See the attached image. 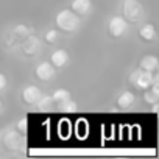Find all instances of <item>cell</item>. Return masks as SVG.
Segmentation results:
<instances>
[{
  "instance_id": "cell-1",
  "label": "cell",
  "mask_w": 159,
  "mask_h": 159,
  "mask_svg": "<svg viewBox=\"0 0 159 159\" xmlns=\"http://www.w3.org/2000/svg\"><path fill=\"white\" fill-rule=\"evenodd\" d=\"M56 24L64 31H75L80 27V17L72 10H61L56 16Z\"/></svg>"
},
{
  "instance_id": "cell-2",
  "label": "cell",
  "mask_w": 159,
  "mask_h": 159,
  "mask_svg": "<svg viewBox=\"0 0 159 159\" xmlns=\"http://www.w3.org/2000/svg\"><path fill=\"white\" fill-rule=\"evenodd\" d=\"M129 81H131L133 84H136V88L147 91V89L151 86V83H153V75H151V72L143 70V69L134 70V72L131 73V76H129Z\"/></svg>"
},
{
  "instance_id": "cell-3",
  "label": "cell",
  "mask_w": 159,
  "mask_h": 159,
  "mask_svg": "<svg viewBox=\"0 0 159 159\" xmlns=\"http://www.w3.org/2000/svg\"><path fill=\"white\" fill-rule=\"evenodd\" d=\"M128 30V22L120 17V16H114L111 20H109V33L116 38L125 34V31Z\"/></svg>"
},
{
  "instance_id": "cell-4",
  "label": "cell",
  "mask_w": 159,
  "mask_h": 159,
  "mask_svg": "<svg viewBox=\"0 0 159 159\" xmlns=\"http://www.w3.org/2000/svg\"><path fill=\"white\" fill-rule=\"evenodd\" d=\"M123 13L129 20L137 19L142 14V5L137 2V0H125L123 3Z\"/></svg>"
},
{
  "instance_id": "cell-5",
  "label": "cell",
  "mask_w": 159,
  "mask_h": 159,
  "mask_svg": "<svg viewBox=\"0 0 159 159\" xmlns=\"http://www.w3.org/2000/svg\"><path fill=\"white\" fill-rule=\"evenodd\" d=\"M55 67L53 64L50 62H41L38 67H36V75L39 80H42V81H48V80H52L55 76Z\"/></svg>"
},
{
  "instance_id": "cell-6",
  "label": "cell",
  "mask_w": 159,
  "mask_h": 159,
  "mask_svg": "<svg viewBox=\"0 0 159 159\" xmlns=\"http://www.w3.org/2000/svg\"><path fill=\"white\" fill-rule=\"evenodd\" d=\"M41 95H42V92H41V89L36 88V86H27V88L24 89V92H22V98H24L28 105H34V103L41 98Z\"/></svg>"
},
{
  "instance_id": "cell-7",
  "label": "cell",
  "mask_w": 159,
  "mask_h": 159,
  "mask_svg": "<svg viewBox=\"0 0 159 159\" xmlns=\"http://www.w3.org/2000/svg\"><path fill=\"white\" fill-rule=\"evenodd\" d=\"M5 145L10 148V150H17L22 147V136L17 133V131H8L5 134V139H3Z\"/></svg>"
},
{
  "instance_id": "cell-8",
  "label": "cell",
  "mask_w": 159,
  "mask_h": 159,
  "mask_svg": "<svg viewBox=\"0 0 159 159\" xmlns=\"http://www.w3.org/2000/svg\"><path fill=\"white\" fill-rule=\"evenodd\" d=\"M91 7H92V2L91 0H73L72 2V11L76 13V14H88L91 11Z\"/></svg>"
},
{
  "instance_id": "cell-9",
  "label": "cell",
  "mask_w": 159,
  "mask_h": 159,
  "mask_svg": "<svg viewBox=\"0 0 159 159\" xmlns=\"http://www.w3.org/2000/svg\"><path fill=\"white\" fill-rule=\"evenodd\" d=\"M52 64L53 66H56V67H62V66H66L67 64V61H69V53L66 52V50H55L53 53H52Z\"/></svg>"
},
{
  "instance_id": "cell-10",
  "label": "cell",
  "mask_w": 159,
  "mask_h": 159,
  "mask_svg": "<svg viewBox=\"0 0 159 159\" xmlns=\"http://www.w3.org/2000/svg\"><path fill=\"white\" fill-rule=\"evenodd\" d=\"M140 69L143 70H148V72H153L157 69V58L153 56V55H147L140 59Z\"/></svg>"
},
{
  "instance_id": "cell-11",
  "label": "cell",
  "mask_w": 159,
  "mask_h": 159,
  "mask_svg": "<svg viewBox=\"0 0 159 159\" xmlns=\"http://www.w3.org/2000/svg\"><path fill=\"white\" fill-rule=\"evenodd\" d=\"M39 39L36 38V36H30L27 41H25V44H24V50H25V53H28V55H33V53H36L38 50H39Z\"/></svg>"
},
{
  "instance_id": "cell-12",
  "label": "cell",
  "mask_w": 159,
  "mask_h": 159,
  "mask_svg": "<svg viewBox=\"0 0 159 159\" xmlns=\"http://www.w3.org/2000/svg\"><path fill=\"white\" fill-rule=\"evenodd\" d=\"M133 103H134V94L129 92V91L122 92V95H120L119 100H117V105H119L120 108H129Z\"/></svg>"
},
{
  "instance_id": "cell-13",
  "label": "cell",
  "mask_w": 159,
  "mask_h": 159,
  "mask_svg": "<svg viewBox=\"0 0 159 159\" xmlns=\"http://www.w3.org/2000/svg\"><path fill=\"white\" fill-rule=\"evenodd\" d=\"M53 103L55 102H53L52 95H41V98L36 102V105L41 111H50L53 108Z\"/></svg>"
},
{
  "instance_id": "cell-14",
  "label": "cell",
  "mask_w": 159,
  "mask_h": 159,
  "mask_svg": "<svg viewBox=\"0 0 159 159\" xmlns=\"http://www.w3.org/2000/svg\"><path fill=\"white\" fill-rule=\"evenodd\" d=\"M140 36H142V39H147V41L154 39V36H156V28H154V25H151V24L143 25V27L140 28Z\"/></svg>"
},
{
  "instance_id": "cell-15",
  "label": "cell",
  "mask_w": 159,
  "mask_h": 159,
  "mask_svg": "<svg viewBox=\"0 0 159 159\" xmlns=\"http://www.w3.org/2000/svg\"><path fill=\"white\" fill-rule=\"evenodd\" d=\"M58 109L61 112H75L76 111V103L72 102L70 98H67V100L58 102Z\"/></svg>"
},
{
  "instance_id": "cell-16",
  "label": "cell",
  "mask_w": 159,
  "mask_h": 159,
  "mask_svg": "<svg viewBox=\"0 0 159 159\" xmlns=\"http://www.w3.org/2000/svg\"><path fill=\"white\" fill-rule=\"evenodd\" d=\"M52 98H53V102H55V103H58V102H62V100L70 98V92H69L67 89H56V91L53 92Z\"/></svg>"
},
{
  "instance_id": "cell-17",
  "label": "cell",
  "mask_w": 159,
  "mask_h": 159,
  "mask_svg": "<svg viewBox=\"0 0 159 159\" xmlns=\"http://www.w3.org/2000/svg\"><path fill=\"white\" fill-rule=\"evenodd\" d=\"M143 98H145V102H147V103H151V105H153V103H157V100H159V97H157L156 94H153L151 91H148V89H147V92H145Z\"/></svg>"
},
{
  "instance_id": "cell-18",
  "label": "cell",
  "mask_w": 159,
  "mask_h": 159,
  "mask_svg": "<svg viewBox=\"0 0 159 159\" xmlns=\"http://www.w3.org/2000/svg\"><path fill=\"white\" fill-rule=\"evenodd\" d=\"M58 31L56 30H48L47 33H45V39H47V42H55L56 39H58Z\"/></svg>"
},
{
  "instance_id": "cell-19",
  "label": "cell",
  "mask_w": 159,
  "mask_h": 159,
  "mask_svg": "<svg viewBox=\"0 0 159 159\" xmlns=\"http://www.w3.org/2000/svg\"><path fill=\"white\" fill-rule=\"evenodd\" d=\"M7 84H8V80H7V76H5L3 73H0V91H3V89L7 88Z\"/></svg>"
},
{
  "instance_id": "cell-20",
  "label": "cell",
  "mask_w": 159,
  "mask_h": 159,
  "mask_svg": "<svg viewBox=\"0 0 159 159\" xmlns=\"http://www.w3.org/2000/svg\"><path fill=\"white\" fill-rule=\"evenodd\" d=\"M17 126H19V129H24V131H25V129H27V119L19 120V125H17Z\"/></svg>"
},
{
  "instance_id": "cell-21",
  "label": "cell",
  "mask_w": 159,
  "mask_h": 159,
  "mask_svg": "<svg viewBox=\"0 0 159 159\" xmlns=\"http://www.w3.org/2000/svg\"><path fill=\"white\" fill-rule=\"evenodd\" d=\"M16 31H17V33H27V28H25V27H17Z\"/></svg>"
},
{
  "instance_id": "cell-22",
  "label": "cell",
  "mask_w": 159,
  "mask_h": 159,
  "mask_svg": "<svg viewBox=\"0 0 159 159\" xmlns=\"http://www.w3.org/2000/svg\"><path fill=\"white\" fill-rule=\"evenodd\" d=\"M0 108H2V102H0Z\"/></svg>"
}]
</instances>
